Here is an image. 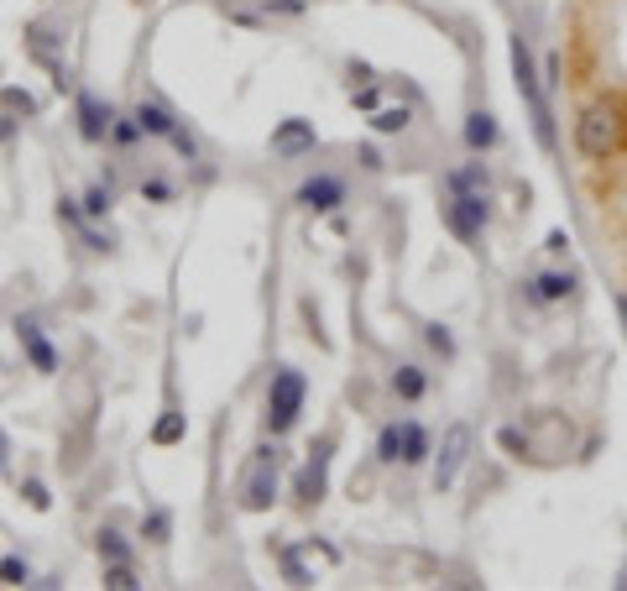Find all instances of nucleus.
<instances>
[{
  "label": "nucleus",
  "instance_id": "nucleus-1",
  "mask_svg": "<svg viewBox=\"0 0 627 591\" xmlns=\"http://www.w3.org/2000/svg\"><path fill=\"white\" fill-rule=\"evenodd\" d=\"M513 79H518V95H523V105H528V116H533V136H539V147L554 152V116H549L539 68H533V53H528L523 37H513Z\"/></svg>",
  "mask_w": 627,
  "mask_h": 591
},
{
  "label": "nucleus",
  "instance_id": "nucleus-2",
  "mask_svg": "<svg viewBox=\"0 0 627 591\" xmlns=\"http://www.w3.org/2000/svg\"><path fill=\"white\" fill-rule=\"evenodd\" d=\"M622 142H627V126H622V116H617V105H586L580 110V121H575V147L586 152V157H612V152H622Z\"/></svg>",
  "mask_w": 627,
  "mask_h": 591
},
{
  "label": "nucleus",
  "instance_id": "nucleus-3",
  "mask_svg": "<svg viewBox=\"0 0 627 591\" xmlns=\"http://www.w3.org/2000/svg\"><path fill=\"white\" fill-rule=\"evenodd\" d=\"M304 398H309L304 372L277 367L272 382H267V435H288V429L298 424V414H304Z\"/></svg>",
  "mask_w": 627,
  "mask_h": 591
},
{
  "label": "nucleus",
  "instance_id": "nucleus-4",
  "mask_svg": "<svg viewBox=\"0 0 627 591\" xmlns=\"http://www.w3.org/2000/svg\"><path fill=\"white\" fill-rule=\"evenodd\" d=\"M277 445H262V450H251V466L241 476V508L246 513H267L277 503Z\"/></svg>",
  "mask_w": 627,
  "mask_h": 591
},
{
  "label": "nucleus",
  "instance_id": "nucleus-5",
  "mask_svg": "<svg viewBox=\"0 0 627 591\" xmlns=\"http://www.w3.org/2000/svg\"><path fill=\"white\" fill-rule=\"evenodd\" d=\"M330 450H335V440L319 435L314 450H309V461H304V471H298V482H293V497L304 508H314L319 497H324V487H330Z\"/></svg>",
  "mask_w": 627,
  "mask_h": 591
},
{
  "label": "nucleus",
  "instance_id": "nucleus-6",
  "mask_svg": "<svg viewBox=\"0 0 627 591\" xmlns=\"http://www.w3.org/2000/svg\"><path fill=\"white\" fill-rule=\"evenodd\" d=\"M466 456H471V424H450L445 440H439V461H434V487L439 492L455 487V476H460V466H466Z\"/></svg>",
  "mask_w": 627,
  "mask_h": 591
},
{
  "label": "nucleus",
  "instance_id": "nucleus-7",
  "mask_svg": "<svg viewBox=\"0 0 627 591\" xmlns=\"http://www.w3.org/2000/svg\"><path fill=\"white\" fill-rule=\"evenodd\" d=\"M486 215H492V210H486V194H455V199L445 204V225H450V231H455L460 241H466V246H476V241H481Z\"/></svg>",
  "mask_w": 627,
  "mask_h": 591
},
{
  "label": "nucleus",
  "instance_id": "nucleus-8",
  "mask_svg": "<svg viewBox=\"0 0 627 591\" xmlns=\"http://www.w3.org/2000/svg\"><path fill=\"white\" fill-rule=\"evenodd\" d=\"M298 204L314 210V215H330L335 204H345V184H340L335 173H314L309 184H298Z\"/></svg>",
  "mask_w": 627,
  "mask_h": 591
},
{
  "label": "nucleus",
  "instance_id": "nucleus-9",
  "mask_svg": "<svg viewBox=\"0 0 627 591\" xmlns=\"http://www.w3.org/2000/svg\"><path fill=\"white\" fill-rule=\"evenodd\" d=\"M74 105H79V136H84V142H105V136H110V105H100L95 95H89V89H79V95H74Z\"/></svg>",
  "mask_w": 627,
  "mask_h": 591
},
{
  "label": "nucleus",
  "instance_id": "nucleus-10",
  "mask_svg": "<svg viewBox=\"0 0 627 591\" xmlns=\"http://www.w3.org/2000/svg\"><path fill=\"white\" fill-rule=\"evenodd\" d=\"M16 335H21V351H27V361L37 372H58V351H53V340L42 335L37 320H16Z\"/></svg>",
  "mask_w": 627,
  "mask_h": 591
},
{
  "label": "nucleus",
  "instance_id": "nucleus-11",
  "mask_svg": "<svg viewBox=\"0 0 627 591\" xmlns=\"http://www.w3.org/2000/svg\"><path fill=\"white\" fill-rule=\"evenodd\" d=\"M314 147H319L314 126H309V121H298V116L272 131V152H277V157H304V152H314Z\"/></svg>",
  "mask_w": 627,
  "mask_h": 591
},
{
  "label": "nucleus",
  "instance_id": "nucleus-12",
  "mask_svg": "<svg viewBox=\"0 0 627 591\" xmlns=\"http://www.w3.org/2000/svg\"><path fill=\"white\" fill-rule=\"evenodd\" d=\"M131 116H136V126H142V136H173L178 131V116L162 100H142Z\"/></svg>",
  "mask_w": 627,
  "mask_h": 591
},
{
  "label": "nucleus",
  "instance_id": "nucleus-13",
  "mask_svg": "<svg viewBox=\"0 0 627 591\" xmlns=\"http://www.w3.org/2000/svg\"><path fill=\"white\" fill-rule=\"evenodd\" d=\"M424 456H429L424 424H418V419H398V461H403V466H418Z\"/></svg>",
  "mask_w": 627,
  "mask_h": 591
},
{
  "label": "nucleus",
  "instance_id": "nucleus-14",
  "mask_svg": "<svg viewBox=\"0 0 627 591\" xmlns=\"http://www.w3.org/2000/svg\"><path fill=\"white\" fill-rule=\"evenodd\" d=\"M492 142H497V116H492V110H471V116H466V147L486 152Z\"/></svg>",
  "mask_w": 627,
  "mask_h": 591
},
{
  "label": "nucleus",
  "instance_id": "nucleus-15",
  "mask_svg": "<svg viewBox=\"0 0 627 591\" xmlns=\"http://www.w3.org/2000/svg\"><path fill=\"white\" fill-rule=\"evenodd\" d=\"M445 184L455 194H486V189H492V173H486V163H466V168H455Z\"/></svg>",
  "mask_w": 627,
  "mask_h": 591
},
{
  "label": "nucleus",
  "instance_id": "nucleus-16",
  "mask_svg": "<svg viewBox=\"0 0 627 591\" xmlns=\"http://www.w3.org/2000/svg\"><path fill=\"white\" fill-rule=\"evenodd\" d=\"M424 388H429L424 367H398V377H392V393H398L403 403H418V398H424Z\"/></svg>",
  "mask_w": 627,
  "mask_h": 591
},
{
  "label": "nucleus",
  "instance_id": "nucleus-17",
  "mask_svg": "<svg viewBox=\"0 0 627 591\" xmlns=\"http://www.w3.org/2000/svg\"><path fill=\"white\" fill-rule=\"evenodd\" d=\"M142 539H147V544H168V539H173V513H168V508L142 513Z\"/></svg>",
  "mask_w": 627,
  "mask_h": 591
},
{
  "label": "nucleus",
  "instance_id": "nucleus-18",
  "mask_svg": "<svg viewBox=\"0 0 627 591\" xmlns=\"http://www.w3.org/2000/svg\"><path fill=\"white\" fill-rule=\"evenodd\" d=\"M570 288H575V278H570V272H544V278L533 283V293H539L544 304H560V299H565Z\"/></svg>",
  "mask_w": 627,
  "mask_h": 591
},
{
  "label": "nucleus",
  "instance_id": "nucleus-19",
  "mask_svg": "<svg viewBox=\"0 0 627 591\" xmlns=\"http://www.w3.org/2000/svg\"><path fill=\"white\" fill-rule=\"evenodd\" d=\"M105 586H110V591H136L142 581H136L131 560H105Z\"/></svg>",
  "mask_w": 627,
  "mask_h": 591
},
{
  "label": "nucleus",
  "instance_id": "nucleus-20",
  "mask_svg": "<svg viewBox=\"0 0 627 591\" xmlns=\"http://www.w3.org/2000/svg\"><path fill=\"white\" fill-rule=\"evenodd\" d=\"M100 560H131V544H126V534L121 529H100Z\"/></svg>",
  "mask_w": 627,
  "mask_h": 591
},
{
  "label": "nucleus",
  "instance_id": "nucleus-21",
  "mask_svg": "<svg viewBox=\"0 0 627 591\" xmlns=\"http://www.w3.org/2000/svg\"><path fill=\"white\" fill-rule=\"evenodd\" d=\"M152 440H157V445H178V440H183V414H173V408H168V414L152 424Z\"/></svg>",
  "mask_w": 627,
  "mask_h": 591
},
{
  "label": "nucleus",
  "instance_id": "nucleus-22",
  "mask_svg": "<svg viewBox=\"0 0 627 591\" xmlns=\"http://www.w3.org/2000/svg\"><path fill=\"white\" fill-rule=\"evenodd\" d=\"M0 581H6V586H27L32 581L27 560H21V555H0Z\"/></svg>",
  "mask_w": 627,
  "mask_h": 591
},
{
  "label": "nucleus",
  "instance_id": "nucleus-23",
  "mask_svg": "<svg viewBox=\"0 0 627 591\" xmlns=\"http://www.w3.org/2000/svg\"><path fill=\"white\" fill-rule=\"evenodd\" d=\"M136 136H142L136 116H115V121H110V142H115V147H136Z\"/></svg>",
  "mask_w": 627,
  "mask_h": 591
},
{
  "label": "nucleus",
  "instance_id": "nucleus-24",
  "mask_svg": "<svg viewBox=\"0 0 627 591\" xmlns=\"http://www.w3.org/2000/svg\"><path fill=\"white\" fill-rule=\"evenodd\" d=\"M371 126H377L382 136H392V131H403V126H408V110H403V105H392V110H377V116H371Z\"/></svg>",
  "mask_w": 627,
  "mask_h": 591
},
{
  "label": "nucleus",
  "instance_id": "nucleus-25",
  "mask_svg": "<svg viewBox=\"0 0 627 591\" xmlns=\"http://www.w3.org/2000/svg\"><path fill=\"white\" fill-rule=\"evenodd\" d=\"M79 204H84V220H105L110 215V189H89Z\"/></svg>",
  "mask_w": 627,
  "mask_h": 591
},
{
  "label": "nucleus",
  "instance_id": "nucleus-26",
  "mask_svg": "<svg viewBox=\"0 0 627 591\" xmlns=\"http://www.w3.org/2000/svg\"><path fill=\"white\" fill-rule=\"evenodd\" d=\"M0 100H6V110H21V116H32V110H37V100L27 95V89H16V84L0 89Z\"/></svg>",
  "mask_w": 627,
  "mask_h": 591
},
{
  "label": "nucleus",
  "instance_id": "nucleus-27",
  "mask_svg": "<svg viewBox=\"0 0 627 591\" xmlns=\"http://www.w3.org/2000/svg\"><path fill=\"white\" fill-rule=\"evenodd\" d=\"M142 199L168 204V199H173V184H168V178H142Z\"/></svg>",
  "mask_w": 627,
  "mask_h": 591
},
{
  "label": "nucleus",
  "instance_id": "nucleus-28",
  "mask_svg": "<svg viewBox=\"0 0 627 591\" xmlns=\"http://www.w3.org/2000/svg\"><path fill=\"white\" fill-rule=\"evenodd\" d=\"M377 461H398V424H387L377 435Z\"/></svg>",
  "mask_w": 627,
  "mask_h": 591
},
{
  "label": "nucleus",
  "instance_id": "nucleus-29",
  "mask_svg": "<svg viewBox=\"0 0 627 591\" xmlns=\"http://www.w3.org/2000/svg\"><path fill=\"white\" fill-rule=\"evenodd\" d=\"M283 571H288L293 586H309V581H314V576L304 571V560H298V550H283Z\"/></svg>",
  "mask_w": 627,
  "mask_h": 591
},
{
  "label": "nucleus",
  "instance_id": "nucleus-30",
  "mask_svg": "<svg viewBox=\"0 0 627 591\" xmlns=\"http://www.w3.org/2000/svg\"><path fill=\"white\" fill-rule=\"evenodd\" d=\"M168 142L178 147V157H189V163H194V157H199V142H194V136H189V131H183V126H178V131L168 136Z\"/></svg>",
  "mask_w": 627,
  "mask_h": 591
},
{
  "label": "nucleus",
  "instance_id": "nucleus-31",
  "mask_svg": "<svg viewBox=\"0 0 627 591\" xmlns=\"http://www.w3.org/2000/svg\"><path fill=\"white\" fill-rule=\"evenodd\" d=\"M497 440H502V450H513V456H528V450H533V445H528V435H518V429H502Z\"/></svg>",
  "mask_w": 627,
  "mask_h": 591
},
{
  "label": "nucleus",
  "instance_id": "nucleus-32",
  "mask_svg": "<svg viewBox=\"0 0 627 591\" xmlns=\"http://www.w3.org/2000/svg\"><path fill=\"white\" fill-rule=\"evenodd\" d=\"M424 340H429V346H434L439 356H450V351H455V340H450L445 330H439V325H429V335H424Z\"/></svg>",
  "mask_w": 627,
  "mask_h": 591
},
{
  "label": "nucleus",
  "instance_id": "nucleus-33",
  "mask_svg": "<svg viewBox=\"0 0 627 591\" xmlns=\"http://www.w3.org/2000/svg\"><path fill=\"white\" fill-rule=\"evenodd\" d=\"M27 503H32V508L42 513V508L53 503V497H48V487H42V482H27Z\"/></svg>",
  "mask_w": 627,
  "mask_h": 591
},
{
  "label": "nucleus",
  "instance_id": "nucleus-34",
  "mask_svg": "<svg viewBox=\"0 0 627 591\" xmlns=\"http://www.w3.org/2000/svg\"><path fill=\"white\" fill-rule=\"evenodd\" d=\"M11 136H16V116H0V147H6Z\"/></svg>",
  "mask_w": 627,
  "mask_h": 591
},
{
  "label": "nucleus",
  "instance_id": "nucleus-35",
  "mask_svg": "<svg viewBox=\"0 0 627 591\" xmlns=\"http://www.w3.org/2000/svg\"><path fill=\"white\" fill-rule=\"evenodd\" d=\"M617 314H622V325H627V299H617Z\"/></svg>",
  "mask_w": 627,
  "mask_h": 591
},
{
  "label": "nucleus",
  "instance_id": "nucleus-36",
  "mask_svg": "<svg viewBox=\"0 0 627 591\" xmlns=\"http://www.w3.org/2000/svg\"><path fill=\"white\" fill-rule=\"evenodd\" d=\"M622 586H627V571H622Z\"/></svg>",
  "mask_w": 627,
  "mask_h": 591
}]
</instances>
